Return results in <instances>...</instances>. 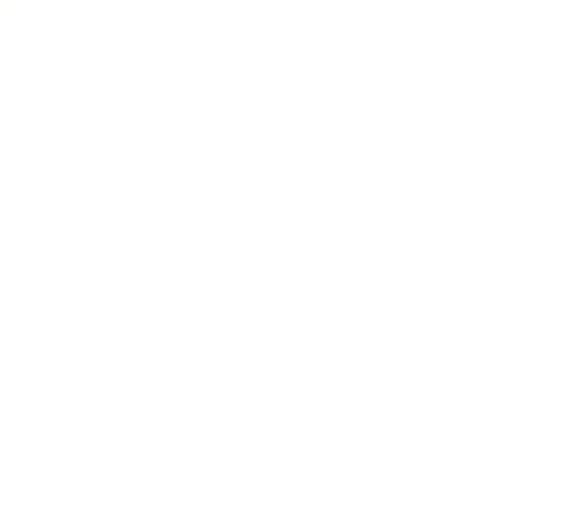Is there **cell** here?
Here are the masks:
<instances>
[]
</instances>
